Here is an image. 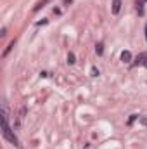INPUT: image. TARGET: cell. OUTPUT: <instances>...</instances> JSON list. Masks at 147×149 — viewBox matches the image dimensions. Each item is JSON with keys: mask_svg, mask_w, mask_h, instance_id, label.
Segmentation results:
<instances>
[{"mask_svg": "<svg viewBox=\"0 0 147 149\" xmlns=\"http://www.w3.org/2000/svg\"><path fill=\"white\" fill-rule=\"evenodd\" d=\"M2 135H3L5 141H9L10 144H14V146L19 148V141H17V137L14 135L12 128L9 127V109H7V104H5V102L2 104Z\"/></svg>", "mask_w": 147, "mask_h": 149, "instance_id": "6da1fadb", "label": "cell"}, {"mask_svg": "<svg viewBox=\"0 0 147 149\" xmlns=\"http://www.w3.org/2000/svg\"><path fill=\"white\" fill-rule=\"evenodd\" d=\"M119 10H121V0H112V7H111V12H112L114 16H118V14H119Z\"/></svg>", "mask_w": 147, "mask_h": 149, "instance_id": "7a4b0ae2", "label": "cell"}, {"mask_svg": "<svg viewBox=\"0 0 147 149\" xmlns=\"http://www.w3.org/2000/svg\"><path fill=\"white\" fill-rule=\"evenodd\" d=\"M135 66H146V68H147V54H142V56H139V57H137Z\"/></svg>", "mask_w": 147, "mask_h": 149, "instance_id": "3957f363", "label": "cell"}, {"mask_svg": "<svg viewBox=\"0 0 147 149\" xmlns=\"http://www.w3.org/2000/svg\"><path fill=\"white\" fill-rule=\"evenodd\" d=\"M121 61L123 63H130L132 61V52L130 50H123L121 52Z\"/></svg>", "mask_w": 147, "mask_h": 149, "instance_id": "277c9868", "label": "cell"}, {"mask_svg": "<svg viewBox=\"0 0 147 149\" xmlns=\"http://www.w3.org/2000/svg\"><path fill=\"white\" fill-rule=\"evenodd\" d=\"M49 2H50V0H40V2H38L37 5H35V7H33V12H38V10H40V9H43V7H45V5H47V3H49Z\"/></svg>", "mask_w": 147, "mask_h": 149, "instance_id": "5b68a950", "label": "cell"}, {"mask_svg": "<svg viewBox=\"0 0 147 149\" xmlns=\"http://www.w3.org/2000/svg\"><path fill=\"white\" fill-rule=\"evenodd\" d=\"M144 2H146V0H137V3H135V5H137V10H139L140 16H144Z\"/></svg>", "mask_w": 147, "mask_h": 149, "instance_id": "8992f818", "label": "cell"}, {"mask_svg": "<svg viewBox=\"0 0 147 149\" xmlns=\"http://www.w3.org/2000/svg\"><path fill=\"white\" fill-rule=\"evenodd\" d=\"M12 47H14V42H10V43H9V45H7V49H5V50H3V54H2V57H7V54H9V52H10V50H12Z\"/></svg>", "mask_w": 147, "mask_h": 149, "instance_id": "52a82bcc", "label": "cell"}, {"mask_svg": "<svg viewBox=\"0 0 147 149\" xmlns=\"http://www.w3.org/2000/svg\"><path fill=\"white\" fill-rule=\"evenodd\" d=\"M95 52H97L99 56H102V54H104V45H102V43H97V47H95Z\"/></svg>", "mask_w": 147, "mask_h": 149, "instance_id": "ba28073f", "label": "cell"}, {"mask_svg": "<svg viewBox=\"0 0 147 149\" xmlns=\"http://www.w3.org/2000/svg\"><path fill=\"white\" fill-rule=\"evenodd\" d=\"M68 63H69V64H74V63H76V61H74V54L73 52H69V56H68Z\"/></svg>", "mask_w": 147, "mask_h": 149, "instance_id": "9c48e42d", "label": "cell"}, {"mask_svg": "<svg viewBox=\"0 0 147 149\" xmlns=\"http://www.w3.org/2000/svg\"><path fill=\"white\" fill-rule=\"evenodd\" d=\"M137 118H139V114H132V116H130V120H128V125H132Z\"/></svg>", "mask_w": 147, "mask_h": 149, "instance_id": "30bf717a", "label": "cell"}, {"mask_svg": "<svg viewBox=\"0 0 147 149\" xmlns=\"http://www.w3.org/2000/svg\"><path fill=\"white\" fill-rule=\"evenodd\" d=\"M5 35H7V28H5V26H3V28H2V30H0V37H5Z\"/></svg>", "mask_w": 147, "mask_h": 149, "instance_id": "8fae6325", "label": "cell"}, {"mask_svg": "<svg viewBox=\"0 0 147 149\" xmlns=\"http://www.w3.org/2000/svg\"><path fill=\"white\" fill-rule=\"evenodd\" d=\"M92 76H99V70L97 68H92Z\"/></svg>", "mask_w": 147, "mask_h": 149, "instance_id": "7c38bea8", "label": "cell"}, {"mask_svg": "<svg viewBox=\"0 0 147 149\" xmlns=\"http://www.w3.org/2000/svg\"><path fill=\"white\" fill-rule=\"evenodd\" d=\"M146 40H147V23H146Z\"/></svg>", "mask_w": 147, "mask_h": 149, "instance_id": "4fadbf2b", "label": "cell"}]
</instances>
